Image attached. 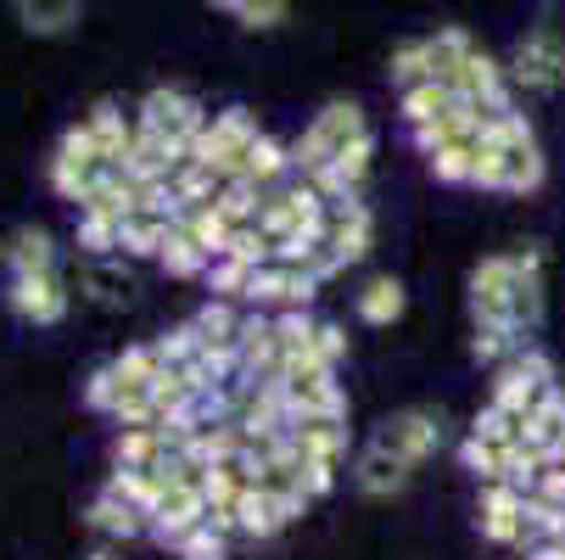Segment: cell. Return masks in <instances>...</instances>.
<instances>
[{
	"instance_id": "cell-1",
	"label": "cell",
	"mask_w": 565,
	"mask_h": 560,
	"mask_svg": "<svg viewBox=\"0 0 565 560\" xmlns=\"http://www.w3.org/2000/svg\"><path fill=\"white\" fill-rule=\"evenodd\" d=\"M258 140H264V129H258V118H253L247 107H224V113H213L207 129L191 140L185 163L207 169L218 186L247 180V163H253V146H258Z\"/></svg>"
},
{
	"instance_id": "cell-2",
	"label": "cell",
	"mask_w": 565,
	"mask_h": 560,
	"mask_svg": "<svg viewBox=\"0 0 565 560\" xmlns=\"http://www.w3.org/2000/svg\"><path fill=\"white\" fill-rule=\"evenodd\" d=\"M364 135H370V129H364V113H359L353 102H331L326 113L308 124V135L291 146V169H302V180L326 175L337 157H342L353 140H364Z\"/></svg>"
},
{
	"instance_id": "cell-3",
	"label": "cell",
	"mask_w": 565,
	"mask_h": 560,
	"mask_svg": "<svg viewBox=\"0 0 565 560\" xmlns=\"http://www.w3.org/2000/svg\"><path fill=\"white\" fill-rule=\"evenodd\" d=\"M135 129H146V135H157V140H169L174 151H191V140L207 129V113H202V102H191L185 91L157 85V91L140 102Z\"/></svg>"
},
{
	"instance_id": "cell-4",
	"label": "cell",
	"mask_w": 565,
	"mask_h": 560,
	"mask_svg": "<svg viewBox=\"0 0 565 560\" xmlns=\"http://www.w3.org/2000/svg\"><path fill=\"white\" fill-rule=\"evenodd\" d=\"M102 175H107V163H102V151H96V135H90L85 124L62 129L56 157H51V186H56V197L85 202V197L96 191V180H102Z\"/></svg>"
},
{
	"instance_id": "cell-5",
	"label": "cell",
	"mask_w": 565,
	"mask_h": 560,
	"mask_svg": "<svg viewBox=\"0 0 565 560\" xmlns=\"http://www.w3.org/2000/svg\"><path fill=\"white\" fill-rule=\"evenodd\" d=\"M515 281H521V264H515V258H481V264L470 270V314H476V326L515 331V319H510Z\"/></svg>"
},
{
	"instance_id": "cell-6",
	"label": "cell",
	"mask_w": 565,
	"mask_h": 560,
	"mask_svg": "<svg viewBox=\"0 0 565 560\" xmlns=\"http://www.w3.org/2000/svg\"><path fill=\"white\" fill-rule=\"evenodd\" d=\"M510 73L526 91H559L565 85V34L554 23H537L532 34H521L515 56H510Z\"/></svg>"
},
{
	"instance_id": "cell-7",
	"label": "cell",
	"mask_w": 565,
	"mask_h": 560,
	"mask_svg": "<svg viewBox=\"0 0 565 560\" xmlns=\"http://www.w3.org/2000/svg\"><path fill=\"white\" fill-rule=\"evenodd\" d=\"M554 387V364L537 353V348H521L504 370H499V381H493V404L499 410H510V415H532L537 410V398Z\"/></svg>"
},
{
	"instance_id": "cell-8",
	"label": "cell",
	"mask_w": 565,
	"mask_h": 560,
	"mask_svg": "<svg viewBox=\"0 0 565 560\" xmlns=\"http://www.w3.org/2000/svg\"><path fill=\"white\" fill-rule=\"evenodd\" d=\"M437 443H443V415H437V410H397V415L381 421V432H375V448L409 459V465H420L426 454H437Z\"/></svg>"
},
{
	"instance_id": "cell-9",
	"label": "cell",
	"mask_w": 565,
	"mask_h": 560,
	"mask_svg": "<svg viewBox=\"0 0 565 560\" xmlns=\"http://www.w3.org/2000/svg\"><path fill=\"white\" fill-rule=\"evenodd\" d=\"M319 292V281L308 275V270H297V264H269V270H258L253 275V292H247V303H258V308H280V314H291V308H308V297Z\"/></svg>"
},
{
	"instance_id": "cell-10",
	"label": "cell",
	"mask_w": 565,
	"mask_h": 560,
	"mask_svg": "<svg viewBox=\"0 0 565 560\" xmlns=\"http://www.w3.org/2000/svg\"><path fill=\"white\" fill-rule=\"evenodd\" d=\"M326 247H331V258L348 270V264H359L364 253H370V208L364 202H326Z\"/></svg>"
},
{
	"instance_id": "cell-11",
	"label": "cell",
	"mask_w": 565,
	"mask_h": 560,
	"mask_svg": "<svg viewBox=\"0 0 565 560\" xmlns=\"http://www.w3.org/2000/svg\"><path fill=\"white\" fill-rule=\"evenodd\" d=\"M286 404H291V426L297 421H348V392L337 376H308V381H280Z\"/></svg>"
},
{
	"instance_id": "cell-12",
	"label": "cell",
	"mask_w": 565,
	"mask_h": 560,
	"mask_svg": "<svg viewBox=\"0 0 565 560\" xmlns=\"http://www.w3.org/2000/svg\"><path fill=\"white\" fill-rule=\"evenodd\" d=\"M481 538L493 543H532L526 538V494L510 483L481 488Z\"/></svg>"
},
{
	"instance_id": "cell-13",
	"label": "cell",
	"mask_w": 565,
	"mask_h": 560,
	"mask_svg": "<svg viewBox=\"0 0 565 560\" xmlns=\"http://www.w3.org/2000/svg\"><path fill=\"white\" fill-rule=\"evenodd\" d=\"M202 521H207V499H202L196 488L174 483V488H169V499L151 510V538L163 543V549H180V538H191Z\"/></svg>"
},
{
	"instance_id": "cell-14",
	"label": "cell",
	"mask_w": 565,
	"mask_h": 560,
	"mask_svg": "<svg viewBox=\"0 0 565 560\" xmlns=\"http://www.w3.org/2000/svg\"><path fill=\"white\" fill-rule=\"evenodd\" d=\"M169 459H180V443L163 426H135V432H118V443H113L118 471H163Z\"/></svg>"
},
{
	"instance_id": "cell-15",
	"label": "cell",
	"mask_w": 565,
	"mask_h": 560,
	"mask_svg": "<svg viewBox=\"0 0 565 560\" xmlns=\"http://www.w3.org/2000/svg\"><path fill=\"white\" fill-rule=\"evenodd\" d=\"M12 308L29 326H56L67 314V292H62L56 275H29V281H12Z\"/></svg>"
},
{
	"instance_id": "cell-16",
	"label": "cell",
	"mask_w": 565,
	"mask_h": 560,
	"mask_svg": "<svg viewBox=\"0 0 565 560\" xmlns=\"http://www.w3.org/2000/svg\"><path fill=\"white\" fill-rule=\"evenodd\" d=\"M78 213H85V219H107V224H129L140 208H135V180L124 175V169H107L102 180H96V191L85 197V202H78Z\"/></svg>"
},
{
	"instance_id": "cell-17",
	"label": "cell",
	"mask_w": 565,
	"mask_h": 560,
	"mask_svg": "<svg viewBox=\"0 0 565 560\" xmlns=\"http://www.w3.org/2000/svg\"><path fill=\"white\" fill-rule=\"evenodd\" d=\"M85 129L96 135V151H102L107 169H124V163H129V151H135V135H140V129H135L113 102H102V107L85 118Z\"/></svg>"
},
{
	"instance_id": "cell-18",
	"label": "cell",
	"mask_w": 565,
	"mask_h": 560,
	"mask_svg": "<svg viewBox=\"0 0 565 560\" xmlns=\"http://www.w3.org/2000/svg\"><path fill=\"white\" fill-rule=\"evenodd\" d=\"M169 488H174L169 471H113V476H107V494L124 499V505H135L140 516H151L157 505H163Z\"/></svg>"
},
{
	"instance_id": "cell-19",
	"label": "cell",
	"mask_w": 565,
	"mask_h": 560,
	"mask_svg": "<svg viewBox=\"0 0 565 560\" xmlns=\"http://www.w3.org/2000/svg\"><path fill=\"white\" fill-rule=\"evenodd\" d=\"M291 443L302 454V465H342L348 454V426L342 421H297Z\"/></svg>"
},
{
	"instance_id": "cell-20",
	"label": "cell",
	"mask_w": 565,
	"mask_h": 560,
	"mask_svg": "<svg viewBox=\"0 0 565 560\" xmlns=\"http://www.w3.org/2000/svg\"><path fill=\"white\" fill-rule=\"evenodd\" d=\"M85 527L90 532H102V538H140V532H151V516H140L135 505H124V499H113L107 488L90 499V510H85Z\"/></svg>"
},
{
	"instance_id": "cell-21",
	"label": "cell",
	"mask_w": 565,
	"mask_h": 560,
	"mask_svg": "<svg viewBox=\"0 0 565 560\" xmlns=\"http://www.w3.org/2000/svg\"><path fill=\"white\" fill-rule=\"evenodd\" d=\"M409 471H415L409 459H397V454H386V448L370 443V448L359 454V488H364L370 499H386V494H397L403 483H409Z\"/></svg>"
},
{
	"instance_id": "cell-22",
	"label": "cell",
	"mask_w": 565,
	"mask_h": 560,
	"mask_svg": "<svg viewBox=\"0 0 565 560\" xmlns=\"http://www.w3.org/2000/svg\"><path fill=\"white\" fill-rule=\"evenodd\" d=\"M426 45H431V85L454 91V78H459L465 62L476 56V40H470L465 29H443V34H431Z\"/></svg>"
},
{
	"instance_id": "cell-23",
	"label": "cell",
	"mask_w": 565,
	"mask_h": 560,
	"mask_svg": "<svg viewBox=\"0 0 565 560\" xmlns=\"http://www.w3.org/2000/svg\"><path fill=\"white\" fill-rule=\"evenodd\" d=\"M526 443L543 448L548 459H554V448L565 443V392H559V387H548V392L537 398V410L526 415Z\"/></svg>"
},
{
	"instance_id": "cell-24",
	"label": "cell",
	"mask_w": 565,
	"mask_h": 560,
	"mask_svg": "<svg viewBox=\"0 0 565 560\" xmlns=\"http://www.w3.org/2000/svg\"><path fill=\"white\" fill-rule=\"evenodd\" d=\"M174 224H180V230L191 235V242H196V247H202L207 258H224L230 235H235V224H230V219H224V213H218L213 202H207V208H185V213H180Z\"/></svg>"
},
{
	"instance_id": "cell-25",
	"label": "cell",
	"mask_w": 565,
	"mask_h": 560,
	"mask_svg": "<svg viewBox=\"0 0 565 560\" xmlns=\"http://www.w3.org/2000/svg\"><path fill=\"white\" fill-rule=\"evenodd\" d=\"M7 258H12V270H18V281H29V275H56V242L45 230H18L12 235V247H7Z\"/></svg>"
},
{
	"instance_id": "cell-26",
	"label": "cell",
	"mask_w": 565,
	"mask_h": 560,
	"mask_svg": "<svg viewBox=\"0 0 565 560\" xmlns=\"http://www.w3.org/2000/svg\"><path fill=\"white\" fill-rule=\"evenodd\" d=\"M169 235H174V219H146V213H135V219L124 224V235H118V253H124V258H163Z\"/></svg>"
},
{
	"instance_id": "cell-27",
	"label": "cell",
	"mask_w": 565,
	"mask_h": 560,
	"mask_svg": "<svg viewBox=\"0 0 565 560\" xmlns=\"http://www.w3.org/2000/svg\"><path fill=\"white\" fill-rule=\"evenodd\" d=\"M403 303H409L403 281L381 275V281H370V286H364V297H359V319H364V326H392V319L403 314Z\"/></svg>"
},
{
	"instance_id": "cell-28",
	"label": "cell",
	"mask_w": 565,
	"mask_h": 560,
	"mask_svg": "<svg viewBox=\"0 0 565 560\" xmlns=\"http://www.w3.org/2000/svg\"><path fill=\"white\" fill-rule=\"evenodd\" d=\"M264 186H253V180H230V186H218V197H213V208L241 230V224H258V213H264Z\"/></svg>"
},
{
	"instance_id": "cell-29",
	"label": "cell",
	"mask_w": 565,
	"mask_h": 560,
	"mask_svg": "<svg viewBox=\"0 0 565 560\" xmlns=\"http://www.w3.org/2000/svg\"><path fill=\"white\" fill-rule=\"evenodd\" d=\"M504 151V191H537L543 186V151L537 140H521V146H499Z\"/></svg>"
},
{
	"instance_id": "cell-30",
	"label": "cell",
	"mask_w": 565,
	"mask_h": 560,
	"mask_svg": "<svg viewBox=\"0 0 565 560\" xmlns=\"http://www.w3.org/2000/svg\"><path fill=\"white\" fill-rule=\"evenodd\" d=\"M235 521H241V532L247 538H275L286 521H280V510H275V499H269V488H247L235 499Z\"/></svg>"
},
{
	"instance_id": "cell-31",
	"label": "cell",
	"mask_w": 565,
	"mask_h": 560,
	"mask_svg": "<svg viewBox=\"0 0 565 560\" xmlns=\"http://www.w3.org/2000/svg\"><path fill=\"white\" fill-rule=\"evenodd\" d=\"M459 459H465V471H476L481 483H510V448H499V443H481V437H465L459 443Z\"/></svg>"
},
{
	"instance_id": "cell-32",
	"label": "cell",
	"mask_w": 565,
	"mask_h": 560,
	"mask_svg": "<svg viewBox=\"0 0 565 560\" xmlns=\"http://www.w3.org/2000/svg\"><path fill=\"white\" fill-rule=\"evenodd\" d=\"M157 264H163L174 281H196V275H207V270H213V258L191 242V235H185L180 224H174V235H169V247H163V258H157Z\"/></svg>"
},
{
	"instance_id": "cell-33",
	"label": "cell",
	"mask_w": 565,
	"mask_h": 560,
	"mask_svg": "<svg viewBox=\"0 0 565 560\" xmlns=\"http://www.w3.org/2000/svg\"><path fill=\"white\" fill-rule=\"evenodd\" d=\"M191 326H196V337L207 342V348H235V337H241V314L230 308V303H202V314L191 319Z\"/></svg>"
},
{
	"instance_id": "cell-34",
	"label": "cell",
	"mask_w": 565,
	"mask_h": 560,
	"mask_svg": "<svg viewBox=\"0 0 565 560\" xmlns=\"http://www.w3.org/2000/svg\"><path fill=\"white\" fill-rule=\"evenodd\" d=\"M196 494L207 499V510H235V499L247 494V483H241L235 465H202V488Z\"/></svg>"
},
{
	"instance_id": "cell-35",
	"label": "cell",
	"mask_w": 565,
	"mask_h": 560,
	"mask_svg": "<svg viewBox=\"0 0 565 560\" xmlns=\"http://www.w3.org/2000/svg\"><path fill=\"white\" fill-rule=\"evenodd\" d=\"M476 151H481V140H448V146L431 157V175L448 180V186H470V175H476Z\"/></svg>"
},
{
	"instance_id": "cell-36",
	"label": "cell",
	"mask_w": 565,
	"mask_h": 560,
	"mask_svg": "<svg viewBox=\"0 0 565 560\" xmlns=\"http://www.w3.org/2000/svg\"><path fill=\"white\" fill-rule=\"evenodd\" d=\"M275 337H280V353L297 359V353H313V337H319V319L308 308H291V314H275Z\"/></svg>"
},
{
	"instance_id": "cell-37",
	"label": "cell",
	"mask_w": 565,
	"mask_h": 560,
	"mask_svg": "<svg viewBox=\"0 0 565 560\" xmlns=\"http://www.w3.org/2000/svg\"><path fill=\"white\" fill-rule=\"evenodd\" d=\"M18 18H23V29H29V34H67V29L78 23V7H73V0H56V7H40V0H23V7H18Z\"/></svg>"
},
{
	"instance_id": "cell-38",
	"label": "cell",
	"mask_w": 565,
	"mask_h": 560,
	"mask_svg": "<svg viewBox=\"0 0 565 560\" xmlns=\"http://www.w3.org/2000/svg\"><path fill=\"white\" fill-rule=\"evenodd\" d=\"M470 437H481V443H499V448H515V443L526 437V421H521V415H510V410H499V404H488V410L476 415Z\"/></svg>"
},
{
	"instance_id": "cell-39",
	"label": "cell",
	"mask_w": 565,
	"mask_h": 560,
	"mask_svg": "<svg viewBox=\"0 0 565 560\" xmlns=\"http://www.w3.org/2000/svg\"><path fill=\"white\" fill-rule=\"evenodd\" d=\"M169 191H174V202H180V213H185V208H207V202L218 197V180H213L207 169H196V163H180L174 180H169Z\"/></svg>"
},
{
	"instance_id": "cell-40",
	"label": "cell",
	"mask_w": 565,
	"mask_h": 560,
	"mask_svg": "<svg viewBox=\"0 0 565 560\" xmlns=\"http://www.w3.org/2000/svg\"><path fill=\"white\" fill-rule=\"evenodd\" d=\"M392 78L403 91H415V85H431V45L426 40H409V45H397L392 51Z\"/></svg>"
},
{
	"instance_id": "cell-41",
	"label": "cell",
	"mask_w": 565,
	"mask_h": 560,
	"mask_svg": "<svg viewBox=\"0 0 565 560\" xmlns=\"http://www.w3.org/2000/svg\"><path fill=\"white\" fill-rule=\"evenodd\" d=\"M448 107H454V96H448L443 85H415V91H403V118H409L415 129H420V124H437Z\"/></svg>"
},
{
	"instance_id": "cell-42",
	"label": "cell",
	"mask_w": 565,
	"mask_h": 560,
	"mask_svg": "<svg viewBox=\"0 0 565 560\" xmlns=\"http://www.w3.org/2000/svg\"><path fill=\"white\" fill-rule=\"evenodd\" d=\"M286 169H291V151H286L280 140H269V135H264V140L253 146V163H247V180H253V186H275V180H280Z\"/></svg>"
},
{
	"instance_id": "cell-43",
	"label": "cell",
	"mask_w": 565,
	"mask_h": 560,
	"mask_svg": "<svg viewBox=\"0 0 565 560\" xmlns=\"http://www.w3.org/2000/svg\"><path fill=\"white\" fill-rule=\"evenodd\" d=\"M470 353H476L481 364H499V370H504V364L521 353V331H493V326H476Z\"/></svg>"
},
{
	"instance_id": "cell-44",
	"label": "cell",
	"mask_w": 565,
	"mask_h": 560,
	"mask_svg": "<svg viewBox=\"0 0 565 560\" xmlns=\"http://www.w3.org/2000/svg\"><path fill=\"white\" fill-rule=\"evenodd\" d=\"M224 12H230V18H241L247 29H280V23L291 18L286 0H224Z\"/></svg>"
},
{
	"instance_id": "cell-45",
	"label": "cell",
	"mask_w": 565,
	"mask_h": 560,
	"mask_svg": "<svg viewBox=\"0 0 565 560\" xmlns=\"http://www.w3.org/2000/svg\"><path fill=\"white\" fill-rule=\"evenodd\" d=\"M151 348H157V359H163V370H185V364L196 359L202 337H196V326H174V331H163V337H157Z\"/></svg>"
},
{
	"instance_id": "cell-46",
	"label": "cell",
	"mask_w": 565,
	"mask_h": 560,
	"mask_svg": "<svg viewBox=\"0 0 565 560\" xmlns=\"http://www.w3.org/2000/svg\"><path fill=\"white\" fill-rule=\"evenodd\" d=\"M78 286H90V297L96 303H129V275H118V270H107V264H85L78 270Z\"/></svg>"
},
{
	"instance_id": "cell-47",
	"label": "cell",
	"mask_w": 565,
	"mask_h": 560,
	"mask_svg": "<svg viewBox=\"0 0 565 560\" xmlns=\"http://www.w3.org/2000/svg\"><path fill=\"white\" fill-rule=\"evenodd\" d=\"M118 224H107V219H78V247L90 253V264H107L113 253H118Z\"/></svg>"
},
{
	"instance_id": "cell-48",
	"label": "cell",
	"mask_w": 565,
	"mask_h": 560,
	"mask_svg": "<svg viewBox=\"0 0 565 560\" xmlns=\"http://www.w3.org/2000/svg\"><path fill=\"white\" fill-rule=\"evenodd\" d=\"M253 275H258V270L235 264V258H218V264L207 270V286L218 292V303H230V297H247V292H253Z\"/></svg>"
},
{
	"instance_id": "cell-49",
	"label": "cell",
	"mask_w": 565,
	"mask_h": 560,
	"mask_svg": "<svg viewBox=\"0 0 565 560\" xmlns=\"http://www.w3.org/2000/svg\"><path fill=\"white\" fill-rule=\"evenodd\" d=\"M113 370L124 381H157V376H163V359H157V348H124L113 359Z\"/></svg>"
},
{
	"instance_id": "cell-50",
	"label": "cell",
	"mask_w": 565,
	"mask_h": 560,
	"mask_svg": "<svg viewBox=\"0 0 565 560\" xmlns=\"http://www.w3.org/2000/svg\"><path fill=\"white\" fill-rule=\"evenodd\" d=\"M174 554H180V560H230V543H224V538L202 521L191 538H180V549H174Z\"/></svg>"
},
{
	"instance_id": "cell-51",
	"label": "cell",
	"mask_w": 565,
	"mask_h": 560,
	"mask_svg": "<svg viewBox=\"0 0 565 560\" xmlns=\"http://www.w3.org/2000/svg\"><path fill=\"white\" fill-rule=\"evenodd\" d=\"M470 186H481V191H504V151H499L493 140H481V151H476V175H470Z\"/></svg>"
},
{
	"instance_id": "cell-52",
	"label": "cell",
	"mask_w": 565,
	"mask_h": 560,
	"mask_svg": "<svg viewBox=\"0 0 565 560\" xmlns=\"http://www.w3.org/2000/svg\"><path fill=\"white\" fill-rule=\"evenodd\" d=\"M85 404H90L96 415H113V404H118V370H113V364H102V370L85 381Z\"/></svg>"
},
{
	"instance_id": "cell-53",
	"label": "cell",
	"mask_w": 565,
	"mask_h": 560,
	"mask_svg": "<svg viewBox=\"0 0 565 560\" xmlns=\"http://www.w3.org/2000/svg\"><path fill=\"white\" fill-rule=\"evenodd\" d=\"M313 359L326 364V370H337V364L348 359V331H342V326H319V337H313Z\"/></svg>"
},
{
	"instance_id": "cell-54",
	"label": "cell",
	"mask_w": 565,
	"mask_h": 560,
	"mask_svg": "<svg viewBox=\"0 0 565 560\" xmlns=\"http://www.w3.org/2000/svg\"><path fill=\"white\" fill-rule=\"evenodd\" d=\"M331 483H337V465H302V494L308 499L331 494Z\"/></svg>"
},
{
	"instance_id": "cell-55",
	"label": "cell",
	"mask_w": 565,
	"mask_h": 560,
	"mask_svg": "<svg viewBox=\"0 0 565 560\" xmlns=\"http://www.w3.org/2000/svg\"><path fill=\"white\" fill-rule=\"evenodd\" d=\"M526 560H565V543H532Z\"/></svg>"
},
{
	"instance_id": "cell-56",
	"label": "cell",
	"mask_w": 565,
	"mask_h": 560,
	"mask_svg": "<svg viewBox=\"0 0 565 560\" xmlns=\"http://www.w3.org/2000/svg\"><path fill=\"white\" fill-rule=\"evenodd\" d=\"M90 560H118V554H113V549H96V554H90Z\"/></svg>"
},
{
	"instance_id": "cell-57",
	"label": "cell",
	"mask_w": 565,
	"mask_h": 560,
	"mask_svg": "<svg viewBox=\"0 0 565 560\" xmlns=\"http://www.w3.org/2000/svg\"><path fill=\"white\" fill-rule=\"evenodd\" d=\"M0 258H7V247H0Z\"/></svg>"
}]
</instances>
